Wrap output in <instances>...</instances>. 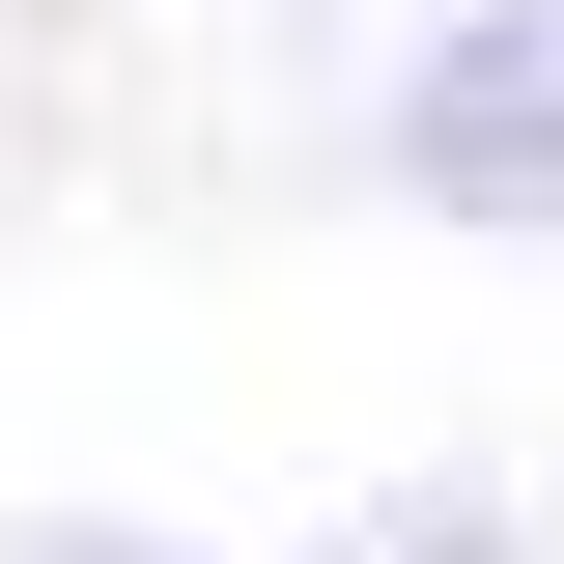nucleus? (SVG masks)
I'll return each mask as SVG.
<instances>
[{
	"label": "nucleus",
	"instance_id": "obj_1",
	"mask_svg": "<svg viewBox=\"0 0 564 564\" xmlns=\"http://www.w3.org/2000/svg\"><path fill=\"white\" fill-rule=\"evenodd\" d=\"M395 198L423 226H508V254L564 226V0H452L395 57Z\"/></svg>",
	"mask_w": 564,
	"mask_h": 564
},
{
	"label": "nucleus",
	"instance_id": "obj_2",
	"mask_svg": "<svg viewBox=\"0 0 564 564\" xmlns=\"http://www.w3.org/2000/svg\"><path fill=\"white\" fill-rule=\"evenodd\" d=\"M339 564H508V508H480V480H395V508H367Z\"/></svg>",
	"mask_w": 564,
	"mask_h": 564
},
{
	"label": "nucleus",
	"instance_id": "obj_3",
	"mask_svg": "<svg viewBox=\"0 0 564 564\" xmlns=\"http://www.w3.org/2000/svg\"><path fill=\"white\" fill-rule=\"evenodd\" d=\"M0 564H198V536H141V508H57V536H0Z\"/></svg>",
	"mask_w": 564,
	"mask_h": 564
}]
</instances>
